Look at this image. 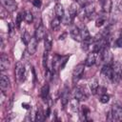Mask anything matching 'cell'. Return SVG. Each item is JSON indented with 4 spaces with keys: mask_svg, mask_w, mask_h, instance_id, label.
<instances>
[{
    "mask_svg": "<svg viewBox=\"0 0 122 122\" xmlns=\"http://www.w3.org/2000/svg\"><path fill=\"white\" fill-rule=\"evenodd\" d=\"M111 112H112L113 120L122 121V105H120L119 103L113 104Z\"/></svg>",
    "mask_w": 122,
    "mask_h": 122,
    "instance_id": "obj_1",
    "label": "cell"
},
{
    "mask_svg": "<svg viewBox=\"0 0 122 122\" xmlns=\"http://www.w3.org/2000/svg\"><path fill=\"white\" fill-rule=\"evenodd\" d=\"M99 53H100V55H101L102 61H103L105 64L111 65V64L112 63V52H111V51H110V49H109L108 46H106V47L102 50V51L99 52Z\"/></svg>",
    "mask_w": 122,
    "mask_h": 122,
    "instance_id": "obj_2",
    "label": "cell"
},
{
    "mask_svg": "<svg viewBox=\"0 0 122 122\" xmlns=\"http://www.w3.org/2000/svg\"><path fill=\"white\" fill-rule=\"evenodd\" d=\"M84 67H85V64H83V63L78 64L74 67V69L72 71V82L73 83H76L81 78V76L84 72Z\"/></svg>",
    "mask_w": 122,
    "mask_h": 122,
    "instance_id": "obj_3",
    "label": "cell"
},
{
    "mask_svg": "<svg viewBox=\"0 0 122 122\" xmlns=\"http://www.w3.org/2000/svg\"><path fill=\"white\" fill-rule=\"evenodd\" d=\"M15 75L18 82H23L25 80V67L21 62H17L15 66Z\"/></svg>",
    "mask_w": 122,
    "mask_h": 122,
    "instance_id": "obj_4",
    "label": "cell"
},
{
    "mask_svg": "<svg viewBox=\"0 0 122 122\" xmlns=\"http://www.w3.org/2000/svg\"><path fill=\"white\" fill-rule=\"evenodd\" d=\"M72 93H73V97L75 99H77L78 101H84V100H87V98H88V95H87L86 92L81 87L74 88Z\"/></svg>",
    "mask_w": 122,
    "mask_h": 122,
    "instance_id": "obj_5",
    "label": "cell"
},
{
    "mask_svg": "<svg viewBox=\"0 0 122 122\" xmlns=\"http://www.w3.org/2000/svg\"><path fill=\"white\" fill-rule=\"evenodd\" d=\"M101 73L109 80L112 81L113 79V70H112V67L111 65H107L105 64L103 66V68L101 69Z\"/></svg>",
    "mask_w": 122,
    "mask_h": 122,
    "instance_id": "obj_6",
    "label": "cell"
},
{
    "mask_svg": "<svg viewBox=\"0 0 122 122\" xmlns=\"http://www.w3.org/2000/svg\"><path fill=\"white\" fill-rule=\"evenodd\" d=\"M28 46V52L30 55H33L37 50V46H38V40L36 39V37H31L30 41L29 42Z\"/></svg>",
    "mask_w": 122,
    "mask_h": 122,
    "instance_id": "obj_7",
    "label": "cell"
},
{
    "mask_svg": "<svg viewBox=\"0 0 122 122\" xmlns=\"http://www.w3.org/2000/svg\"><path fill=\"white\" fill-rule=\"evenodd\" d=\"M3 7L9 11H14L17 9V3L15 0H1Z\"/></svg>",
    "mask_w": 122,
    "mask_h": 122,
    "instance_id": "obj_8",
    "label": "cell"
},
{
    "mask_svg": "<svg viewBox=\"0 0 122 122\" xmlns=\"http://www.w3.org/2000/svg\"><path fill=\"white\" fill-rule=\"evenodd\" d=\"M46 35H47V30H46V28L43 25H40L36 29V30H35V37H36V39L38 41H40L42 39H45Z\"/></svg>",
    "mask_w": 122,
    "mask_h": 122,
    "instance_id": "obj_9",
    "label": "cell"
},
{
    "mask_svg": "<svg viewBox=\"0 0 122 122\" xmlns=\"http://www.w3.org/2000/svg\"><path fill=\"white\" fill-rule=\"evenodd\" d=\"M71 36L73 38V40L81 42L82 41V36H81V30L78 27H73L71 30Z\"/></svg>",
    "mask_w": 122,
    "mask_h": 122,
    "instance_id": "obj_10",
    "label": "cell"
},
{
    "mask_svg": "<svg viewBox=\"0 0 122 122\" xmlns=\"http://www.w3.org/2000/svg\"><path fill=\"white\" fill-rule=\"evenodd\" d=\"M9 65H10V61H9L8 56L5 53H2L1 57H0V70H1V71L8 70Z\"/></svg>",
    "mask_w": 122,
    "mask_h": 122,
    "instance_id": "obj_11",
    "label": "cell"
},
{
    "mask_svg": "<svg viewBox=\"0 0 122 122\" xmlns=\"http://www.w3.org/2000/svg\"><path fill=\"white\" fill-rule=\"evenodd\" d=\"M96 61V52L92 51V52H90L85 60V66L87 67H92Z\"/></svg>",
    "mask_w": 122,
    "mask_h": 122,
    "instance_id": "obj_12",
    "label": "cell"
},
{
    "mask_svg": "<svg viewBox=\"0 0 122 122\" xmlns=\"http://www.w3.org/2000/svg\"><path fill=\"white\" fill-rule=\"evenodd\" d=\"M69 96H70V92H69V89L66 87L61 94V104L63 107H66V105L69 103Z\"/></svg>",
    "mask_w": 122,
    "mask_h": 122,
    "instance_id": "obj_13",
    "label": "cell"
},
{
    "mask_svg": "<svg viewBox=\"0 0 122 122\" xmlns=\"http://www.w3.org/2000/svg\"><path fill=\"white\" fill-rule=\"evenodd\" d=\"M89 88H90L91 92H92V94H95V93L97 92V91H98V88H99L97 79L92 78V79L90 81V83H89Z\"/></svg>",
    "mask_w": 122,
    "mask_h": 122,
    "instance_id": "obj_14",
    "label": "cell"
},
{
    "mask_svg": "<svg viewBox=\"0 0 122 122\" xmlns=\"http://www.w3.org/2000/svg\"><path fill=\"white\" fill-rule=\"evenodd\" d=\"M54 11H55V14L57 17L59 18H62L64 15H65V10H64V8L61 4L57 3L55 6H54Z\"/></svg>",
    "mask_w": 122,
    "mask_h": 122,
    "instance_id": "obj_15",
    "label": "cell"
},
{
    "mask_svg": "<svg viewBox=\"0 0 122 122\" xmlns=\"http://www.w3.org/2000/svg\"><path fill=\"white\" fill-rule=\"evenodd\" d=\"M10 79L8 76L4 75V74H1L0 75V86L1 88L4 90V89H7L8 87H10Z\"/></svg>",
    "mask_w": 122,
    "mask_h": 122,
    "instance_id": "obj_16",
    "label": "cell"
},
{
    "mask_svg": "<svg viewBox=\"0 0 122 122\" xmlns=\"http://www.w3.org/2000/svg\"><path fill=\"white\" fill-rule=\"evenodd\" d=\"M70 110L73 112H77L79 111V101L75 98L70 101Z\"/></svg>",
    "mask_w": 122,
    "mask_h": 122,
    "instance_id": "obj_17",
    "label": "cell"
},
{
    "mask_svg": "<svg viewBox=\"0 0 122 122\" xmlns=\"http://www.w3.org/2000/svg\"><path fill=\"white\" fill-rule=\"evenodd\" d=\"M44 47H45V51H51V47H52V39L51 37L50 34H47L45 37V41H44Z\"/></svg>",
    "mask_w": 122,
    "mask_h": 122,
    "instance_id": "obj_18",
    "label": "cell"
},
{
    "mask_svg": "<svg viewBox=\"0 0 122 122\" xmlns=\"http://www.w3.org/2000/svg\"><path fill=\"white\" fill-rule=\"evenodd\" d=\"M112 0H103V4H102V8H103V11L108 13L111 11L112 10Z\"/></svg>",
    "mask_w": 122,
    "mask_h": 122,
    "instance_id": "obj_19",
    "label": "cell"
},
{
    "mask_svg": "<svg viewBox=\"0 0 122 122\" xmlns=\"http://www.w3.org/2000/svg\"><path fill=\"white\" fill-rule=\"evenodd\" d=\"M60 24H61V20L59 17H55L51 20V29L53 30H57L59 28H60Z\"/></svg>",
    "mask_w": 122,
    "mask_h": 122,
    "instance_id": "obj_20",
    "label": "cell"
},
{
    "mask_svg": "<svg viewBox=\"0 0 122 122\" xmlns=\"http://www.w3.org/2000/svg\"><path fill=\"white\" fill-rule=\"evenodd\" d=\"M77 10H78V9H77V4H76V3H72V4L71 5L70 9H69V14L73 18V17L77 14Z\"/></svg>",
    "mask_w": 122,
    "mask_h": 122,
    "instance_id": "obj_21",
    "label": "cell"
},
{
    "mask_svg": "<svg viewBox=\"0 0 122 122\" xmlns=\"http://www.w3.org/2000/svg\"><path fill=\"white\" fill-rule=\"evenodd\" d=\"M49 91H50V87H49V85H48V84H45V85L42 87V89H41V92H40L41 97H42L43 99H46V98L48 97V95H49Z\"/></svg>",
    "mask_w": 122,
    "mask_h": 122,
    "instance_id": "obj_22",
    "label": "cell"
},
{
    "mask_svg": "<svg viewBox=\"0 0 122 122\" xmlns=\"http://www.w3.org/2000/svg\"><path fill=\"white\" fill-rule=\"evenodd\" d=\"M81 30V36H82V41H84V40H87V39H90V38H92L91 37V35H90V32H89V30H88V29L84 26L82 29H80Z\"/></svg>",
    "mask_w": 122,
    "mask_h": 122,
    "instance_id": "obj_23",
    "label": "cell"
},
{
    "mask_svg": "<svg viewBox=\"0 0 122 122\" xmlns=\"http://www.w3.org/2000/svg\"><path fill=\"white\" fill-rule=\"evenodd\" d=\"M24 19H25V21H26L28 24H30V23L32 22V20H33V15H32V13H31L30 10H26V11L24 12Z\"/></svg>",
    "mask_w": 122,
    "mask_h": 122,
    "instance_id": "obj_24",
    "label": "cell"
},
{
    "mask_svg": "<svg viewBox=\"0 0 122 122\" xmlns=\"http://www.w3.org/2000/svg\"><path fill=\"white\" fill-rule=\"evenodd\" d=\"M48 61H49V51H45L42 57V64L45 69H48Z\"/></svg>",
    "mask_w": 122,
    "mask_h": 122,
    "instance_id": "obj_25",
    "label": "cell"
},
{
    "mask_svg": "<svg viewBox=\"0 0 122 122\" xmlns=\"http://www.w3.org/2000/svg\"><path fill=\"white\" fill-rule=\"evenodd\" d=\"M44 117H45V114H43V112H42V110L41 109H39L38 111H37V112H36V114H35V121H42V120H44Z\"/></svg>",
    "mask_w": 122,
    "mask_h": 122,
    "instance_id": "obj_26",
    "label": "cell"
},
{
    "mask_svg": "<svg viewBox=\"0 0 122 122\" xmlns=\"http://www.w3.org/2000/svg\"><path fill=\"white\" fill-rule=\"evenodd\" d=\"M30 39H31V37H30V33H29L28 31H25L24 34H23V36H22V41H23L26 45H28L29 42L30 41Z\"/></svg>",
    "mask_w": 122,
    "mask_h": 122,
    "instance_id": "obj_27",
    "label": "cell"
},
{
    "mask_svg": "<svg viewBox=\"0 0 122 122\" xmlns=\"http://www.w3.org/2000/svg\"><path fill=\"white\" fill-rule=\"evenodd\" d=\"M90 113V110L87 108V106H82L81 109V115L83 116V119H86V117L89 115Z\"/></svg>",
    "mask_w": 122,
    "mask_h": 122,
    "instance_id": "obj_28",
    "label": "cell"
},
{
    "mask_svg": "<svg viewBox=\"0 0 122 122\" xmlns=\"http://www.w3.org/2000/svg\"><path fill=\"white\" fill-rule=\"evenodd\" d=\"M62 19H63V23L65 24V25H68V24H71V22L72 21V17L70 15V14H67V15H64L63 17H62Z\"/></svg>",
    "mask_w": 122,
    "mask_h": 122,
    "instance_id": "obj_29",
    "label": "cell"
},
{
    "mask_svg": "<svg viewBox=\"0 0 122 122\" xmlns=\"http://www.w3.org/2000/svg\"><path fill=\"white\" fill-rule=\"evenodd\" d=\"M105 22H106V19H105L104 17H99V18H97L96 21H95V26L98 27V28H100V27H102V26L105 24Z\"/></svg>",
    "mask_w": 122,
    "mask_h": 122,
    "instance_id": "obj_30",
    "label": "cell"
},
{
    "mask_svg": "<svg viewBox=\"0 0 122 122\" xmlns=\"http://www.w3.org/2000/svg\"><path fill=\"white\" fill-rule=\"evenodd\" d=\"M109 100H110V95H109V94H107V93L101 94V96H100V102H101V103H103V104L108 103Z\"/></svg>",
    "mask_w": 122,
    "mask_h": 122,
    "instance_id": "obj_31",
    "label": "cell"
},
{
    "mask_svg": "<svg viewBox=\"0 0 122 122\" xmlns=\"http://www.w3.org/2000/svg\"><path fill=\"white\" fill-rule=\"evenodd\" d=\"M23 18H24V12H19L17 14V16H16V26L17 27L20 26V23L22 22Z\"/></svg>",
    "mask_w": 122,
    "mask_h": 122,
    "instance_id": "obj_32",
    "label": "cell"
},
{
    "mask_svg": "<svg viewBox=\"0 0 122 122\" xmlns=\"http://www.w3.org/2000/svg\"><path fill=\"white\" fill-rule=\"evenodd\" d=\"M32 4H33L34 7L40 8L41 5H42V1H41V0H32Z\"/></svg>",
    "mask_w": 122,
    "mask_h": 122,
    "instance_id": "obj_33",
    "label": "cell"
},
{
    "mask_svg": "<svg viewBox=\"0 0 122 122\" xmlns=\"http://www.w3.org/2000/svg\"><path fill=\"white\" fill-rule=\"evenodd\" d=\"M115 44H116V46H117V47H122V36L116 39Z\"/></svg>",
    "mask_w": 122,
    "mask_h": 122,
    "instance_id": "obj_34",
    "label": "cell"
},
{
    "mask_svg": "<svg viewBox=\"0 0 122 122\" xmlns=\"http://www.w3.org/2000/svg\"><path fill=\"white\" fill-rule=\"evenodd\" d=\"M118 10L120 12H122V0H119L118 2Z\"/></svg>",
    "mask_w": 122,
    "mask_h": 122,
    "instance_id": "obj_35",
    "label": "cell"
},
{
    "mask_svg": "<svg viewBox=\"0 0 122 122\" xmlns=\"http://www.w3.org/2000/svg\"><path fill=\"white\" fill-rule=\"evenodd\" d=\"M22 107H23L24 109H29L30 106H29L28 104H26V103H23V104H22Z\"/></svg>",
    "mask_w": 122,
    "mask_h": 122,
    "instance_id": "obj_36",
    "label": "cell"
}]
</instances>
